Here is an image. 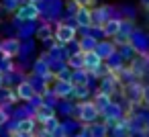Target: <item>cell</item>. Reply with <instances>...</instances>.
Returning <instances> with one entry per match:
<instances>
[{"instance_id": "cell-1", "label": "cell", "mask_w": 149, "mask_h": 137, "mask_svg": "<svg viewBox=\"0 0 149 137\" xmlns=\"http://www.w3.org/2000/svg\"><path fill=\"white\" fill-rule=\"evenodd\" d=\"M76 115H78V119H80L82 123L92 125V123H96V119H98L102 113H100V108L96 106L94 100H82V102L76 106Z\"/></svg>"}, {"instance_id": "cell-2", "label": "cell", "mask_w": 149, "mask_h": 137, "mask_svg": "<svg viewBox=\"0 0 149 137\" xmlns=\"http://www.w3.org/2000/svg\"><path fill=\"white\" fill-rule=\"evenodd\" d=\"M53 35H55V41H57V45H65V43H72V41L76 39V27L59 23Z\"/></svg>"}, {"instance_id": "cell-3", "label": "cell", "mask_w": 149, "mask_h": 137, "mask_svg": "<svg viewBox=\"0 0 149 137\" xmlns=\"http://www.w3.org/2000/svg\"><path fill=\"white\" fill-rule=\"evenodd\" d=\"M41 17V10L37 6V2H27L17 10V19L19 21H37Z\"/></svg>"}, {"instance_id": "cell-4", "label": "cell", "mask_w": 149, "mask_h": 137, "mask_svg": "<svg viewBox=\"0 0 149 137\" xmlns=\"http://www.w3.org/2000/svg\"><path fill=\"white\" fill-rule=\"evenodd\" d=\"M74 86H76V84H74L70 78H57L55 88H53V94H55L57 98H72Z\"/></svg>"}, {"instance_id": "cell-5", "label": "cell", "mask_w": 149, "mask_h": 137, "mask_svg": "<svg viewBox=\"0 0 149 137\" xmlns=\"http://www.w3.org/2000/svg\"><path fill=\"white\" fill-rule=\"evenodd\" d=\"M0 53H2V57L6 59H13L21 53V41L19 39H4L2 43H0Z\"/></svg>"}, {"instance_id": "cell-6", "label": "cell", "mask_w": 149, "mask_h": 137, "mask_svg": "<svg viewBox=\"0 0 149 137\" xmlns=\"http://www.w3.org/2000/svg\"><path fill=\"white\" fill-rule=\"evenodd\" d=\"M102 55L96 51V49H88V51H84V68L88 70V72H96L100 66H102Z\"/></svg>"}, {"instance_id": "cell-7", "label": "cell", "mask_w": 149, "mask_h": 137, "mask_svg": "<svg viewBox=\"0 0 149 137\" xmlns=\"http://www.w3.org/2000/svg\"><path fill=\"white\" fill-rule=\"evenodd\" d=\"M10 135H35V117L31 119H21L17 127L10 131Z\"/></svg>"}, {"instance_id": "cell-8", "label": "cell", "mask_w": 149, "mask_h": 137, "mask_svg": "<svg viewBox=\"0 0 149 137\" xmlns=\"http://www.w3.org/2000/svg\"><path fill=\"white\" fill-rule=\"evenodd\" d=\"M74 19H76V23H78L80 27H84V29L92 27V10H90L88 6H78Z\"/></svg>"}, {"instance_id": "cell-9", "label": "cell", "mask_w": 149, "mask_h": 137, "mask_svg": "<svg viewBox=\"0 0 149 137\" xmlns=\"http://www.w3.org/2000/svg\"><path fill=\"white\" fill-rule=\"evenodd\" d=\"M17 94L21 100H33L35 98V86L29 82V80H23L19 86H17Z\"/></svg>"}, {"instance_id": "cell-10", "label": "cell", "mask_w": 149, "mask_h": 137, "mask_svg": "<svg viewBox=\"0 0 149 137\" xmlns=\"http://www.w3.org/2000/svg\"><path fill=\"white\" fill-rule=\"evenodd\" d=\"M100 29H102L104 37H114V35L123 29V21H120V19H108Z\"/></svg>"}, {"instance_id": "cell-11", "label": "cell", "mask_w": 149, "mask_h": 137, "mask_svg": "<svg viewBox=\"0 0 149 137\" xmlns=\"http://www.w3.org/2000/svg\"><path fill=\"white\" fill-rule=\"evenodd\" d=\"M108 6H100V8H94L92 10V27H102L106 21H108Z\"/></svg>"}, {"instance_id": "cell-12", "label": "cell", "mask_w": 149, "mask_h": 137, "mask_svg": "<svg viewBox=\"0 0 149 137\" xmlns=\"http://www.w3.org/2000/svg\"><path fill=\"white\" fill-rule=\"evenodd\" d=\"M116 84H118L116 76L108 72V76H104V78H102V82H100V92H104V94H110V96H112V92H114Z\"/></svg>"}, {"instance_id": "cell-13", "label": "cell", "mask_w": 149, "mask_h": 137, "mask_svg": "<svg viewBox=\"0 0 149 137\" xmlns=\"http://www.w3.org/2000/svg\"><path fill=\"white\" fill-rule=\"evenodd\" d=\"M51 117H55L53 106H49V104H39V106L35 108V121L45 123V121H47V119H51Z\"/></svg>"}, {"instance_id": "cell-14", "label": "cell", "mask_w": 149, "mask_h": 137, "mask_svg": "<svg viewBox=\"0 0 149 137\" xmlns=\"http://www.w3.org/2000/svg\"><path fill=\"white\" fill-rule=\"evenodd\" d=\"M68 66H70L72 70H80V68H84V51L80 49L78 53H72V55L68 57Z\"/></svg>"}, {"instance_id": "cell-15", "label": "cell", "mask_w": 149, "mask_h": 137, "mask_svg": "<svg viewBox=\"0 0 149 137\" xmlns=\"http://www.w3.org/2000/svg\"><path fill=\"white\" fill-rule=\"evenodd\" d=\"M43 131H41V135H53V133H57V129H61V125H59V121L55 119V117H51V119H47L45 123H43Z\"/></svg>"}, {"instance_id": "cell-16", "label": "cell", "mask_w": 149, "mask_h": 137, "mask_svg": "<svg viewBox=\"0 0 149 137\" xmlns=\"http://www.w3.org/2000/svg\"><path fill=\"white\" fill-rule=\"evenodd\" d=\"M88 70L86 68H80V70H74V74L70 76V80L74 82V84H88V74H86Z\"/></svg>"}, {"instance_id": "cell-17", "label": "cell", "mask_w": 149, "mask_h": 137, "mask_svg": "<svg viewBox=\"0 0 149 137\" xmlns=\"http://www.w3.org/2000/svg\"><path fill=\"white\" fill-rule=\"evenodd\" d=\"M96 51L102 55V59H108V57H112V53H114V47H112L110 43L102 41V43H98V45H96Z\"/></svg>"}, {"instance_id": "cell-18", "label": "cell", "mask_w": 149, "mask_h": 137, "mask_svg": "<svg viewBox=\"0 0 149 137\" xmlns=\"http://www.w3.org/2000/svg\"><path fill=\"white\" fill-rule=\"evenodd\" d=\"M88 94H90L88 84H76V86H74V94H72L74 98H78V100H86Z\"/></svg>"}, {"instance_id": "cell-19", "label": "cell", "mask_w": 149, "mask_h": 137, "mask_svg": "<svg viewBox=\"0 0 149 137\" xmlns=\"http://www.w3.org/2000/svg\"><path fill=\"white\" fill-rule=\"evenodd\" d=\"M94 102H96V106L100 108V113L110 104V94H104V92H100L98 90V94H96V98H94Z\"/></svg>"}, {"instance_id": "cell-20", "label": "cell", "mask_w": 149, "mask_h": 137, "mask_svg": "<svg viewBox=\"0 0 149 137\" xmlns=\"http://www.w3.org/2000/svg\"><path fill=\"white\" fill-rule=\"evenodd\" d=\"M112 39L116 41V45H129V41H131V33H129V31H125V27H123V29L112 37Z\"/></svg>"}, {"instance_id": "cell-21", "label": "cell", "mask_w": 149, "mask_h": 137, "mask_svg": "<svg viewBox=\"0 0 149 137\" xmlns=\"http://www.w3.org/2000/svg\"><path fill=\"white\" fill-rule=\"evenodd\" d=\"M96 39L94 37H90V35H86V37H82V41H80V47H82V51H88V49H96Z\"/></svg>"}, {"instance_id": "cell-22", "label": "cell", "mask_w": 149, "mask_h": 137, "mask_svg": "<svg viewBox=\"0 0 149 137\" xmlns=\"http://www.w3.org/2000/svg\"><path fill=\"white\" fill-rule=\"evenodd\" d=\"M37 37L41 39V41H47L49 37H51V31H49V27L45 25V27H41L39 31H37Z\"/></svg>"}, {"instance_id": "cell-23", "label": "cell", "mask_w": 149, "mask_h": 137, "mask_svg": "<svg viewBox=\"0 0 149 137\" xmlns=\"http://www.w3.org/2000/svg\"><path fill=\"white\" fill-rule=\"evenodd\" d=\"M141 104L149 106V86H145V88H143V98H141Z\"/></svg>"}, {"instance_id": "cell-24", "label": "cell", "mask_w": 149, "mask_h": 137, "mask_svg": "<svg viewBox=\"0 0 149 137\" xmlns=\"http://www.w3.org/2000/svg\"><path fill=\"white\" fill-rule=\"evenodd\" d=\"M6 123H8V113L0 106V125H6Z\"/></svg>"}, {"instance_id": "cell-25", "label": "cell", "mask_w": 149, "mask_h": 137, "mask_svg": "<svg viewBox=\"0 0 149 137\" xmlns=\"http://www.w3.org/2000/svg\"><path fill=\"white\" fill-rule=\"evenodd\" d=\"M76 2H78L80 6H88V4H92V0H76Z\"/></svg>"}, {"instance_id": "cell-26", "label": "cell", "mask_w": 149, "mask_h": 137, "mask_svg": "<svg viewBox=\"0 0 149 137\" xmlns=\"http://www.w3.org/2000/svg\"><path fill=\"white\" fill-rule=\"evenodd\" d=\"M2 84H4V74L0 72V88H2Z\"/></svg>"}, {"instance_id": "cell-27", "label": "cell", "mask_w": 149, "mask_h": 137, "mask_svg": "<svg viewBox=\"0 0 149 137\" xmlns=\"http://www.w3.org/2000/svg\"><path fill=\"white\" fill-rule=\"evenodd\" d=\"M27 2H41V0H27Z\"/></svg>"}]
</instances>
